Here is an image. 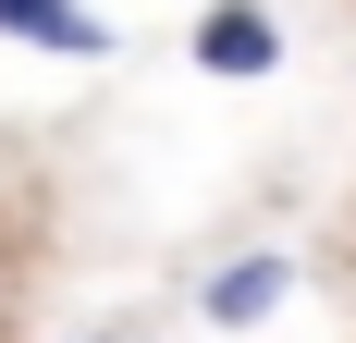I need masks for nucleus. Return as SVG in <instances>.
<instances>
[{
    "instance_id": "obj_1",
    "label": "nucleus",
    "mask_w": 356,
    "mask_h": 343,
    "mask_svg": "<svg viewBox=\"0 0 356 343\" xmlns=\"http://www.w3.org/2000/svg\"><path fill=\"white\" fill-rule=\"evenodd\" d=\"M197 62L246 86V74H270V62H283V25H270L258 0H209V12H197Z\"/></svg>"
},
{
    "instance_id": "obj_2",
    "label": "nucleus",
    "mask_w": 356,
    "mask_h": 343,
    "mask_svg": "<svg viewBox=\"0 0 356 343\" xmlns=\"http://www.w3.org/2000/svg\"><path fill=\"white\" fill-rule=\"evenodd\" d=\"M0 37H25V49H62V62H99L111 25L86 12V0H0Z\"/></svg>"
},
{
    "instance_id": "obj_3",
    "label": "nucleus",
    "mask_w": 356,
    "mask_h": 343,
    "mask_svg": "<svg viewBox=\"0 0 356 343\" xmlns=\"http://www.w3.org/2000/svg\"><path fill=\"white\" fill-rule=\"evenodd\" d=\"M283 282H295L283 258H234V270L209 282V319H270V307H283Z\"/></svg>"
},
{
    "instance_id": "obj_4",
    "label": "nucleus",
    "mask_w": 356,
    "mask_h": 343,
    "mask_svg": "<svg viewBox=\"0 0 356 343\" xmlns=\"http://www.w3.org/2000/svg\"><path fill=\"white\" fill-rule=\"evenodd\" d=\"M0 294H13V258H0Z\"/></svg>"
}]
</instances>
